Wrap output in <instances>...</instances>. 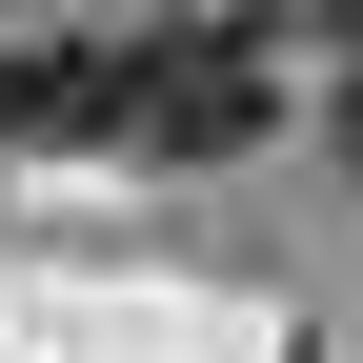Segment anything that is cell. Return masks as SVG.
I'll return each instance as SVG.
<instances>
[{"mask_svg":"<svg viewBox=\"0 0 363 363\" xmlns=\"http://www.w3.org/2000/svg\"><path fill=\"white\" fill-rule=\"evenodd\" d=\"M121 162H242L262 142V40L242 21H162V40H121V121H101Z\"/></svg>","mask_w":363,"mask_h":363,"instance_id":"cell-1","label":"cell"},{"mask_svg":"<svg viewBox=\"0 0 363 363\" xmlns=\"http://www.w3.org/2000/svg\"><path fill=\"white\" fill-rule=\"evenodd\" d=\"M343 162H363V81H343Z\"/></svg>","mask_w":363,"mask_h":363,"instance_id":"cell-3","label":"cell"},{"mask_svg":"<svg viewBox=\"0 0 363 363\" xmlns=\"http://www.w3.org/2000/svg\"><path fill=\"white\" fill-rule=\"evenodd\" d=\"M0 121H21V142H101V121H121V61H81V40H0Z\"/></svg>","mask_w":363,"mask_h":363,"instance_id":"cell-2","label":"cell"},{"mask_svg":"<svg viewBox=\"0 0 363 363\" xmlns=\"http://www.w3.org/2000/svg\"><path fill=\"white\" fill-rule=\"evenodd\" d=\"M343 40H363V0H343Z\"/></svg>","mask_w":363,"mask_h":363,"instance_id":"cell-4","label":"cell"}]
</instances>
